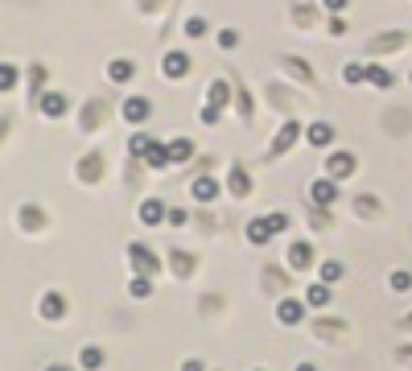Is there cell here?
<instances>
[{
	"label": "cell",
	"mask_w": 412,
	"mask_h": 371,
	"mask_svg": "<svg viewBox=\"0 0 412 371\" xmlns=\"http://www.w3.org/2000/svg\"><path fill=\"white\" fill-rule=\"evenodd\" d=\"M310 227H330V215L321 206H310Z\"/></svg>",
	"instance_id": "40"
},
{
	"label": "cell",
	"mask_w": 412,
	"mask_h": 371,
	"mask_svg": "<svg viewBox=\"0 0 412 371\" xmlns=\"http://www.w3.org/2000/svg\"><path fill=\"white\" fill-rule=\"evenodd\" d=\"M165 215H169V206H165L161 198H144V202H140V223L157 227V223H165Z\"/></svg>",
	"instance_id": "16"
},
{
	"label": "cell",
	"mask_w": 412,
	"mask_h": 371,
	"mask_svg": "<svg viewBox=\"0 0 412 371\" xmlns=\"http://www.w3.org/2000/svg\"><path fill=\"white\" fill-rule=\"evenodd\" d=\"M132 75H137V66H132L128 58H116V62H107V79H112V83H132Z\"/></svg>",
	"instance_id": "24"
},
{
	"label": "cell",
	"mask_w": 412,
	"mask_h": 371,
	"mask_svg": "<svg viewBox=\"0 0 412 371\" xmlns=\"http://www.w3.org/2000/svg\"><path fill=\"white\" fill-rule=\"evenodd\" d=\"M231 99H235V87H231L227 79H211V83H206V107H219V112H223Z\"/></svg>",
	"instance_id": "11"
},
{
	"label": "cell",
	"mask_w": 412,
	"mask_h": 371,
	"mask_svg": "<svg viewBox=\"0 0 412 371\" xmlns=\"http://www.w3.org/2000/svg\"><path fill=\"white\" fill-rule=\"evenodd\" d=\"M190 66H194V58H190L185 50H169L165 62H161V75H165V79H185Z\"/></svg>",
	"instance_id": "9"
},
{
	"label": "cell",
	"mask_w": 412,
	"mask_h": 371,
	"mask_svg": "<svg viewBox=\"0 0 412 371\" xmlns=\"http://www.w3.org/2000/svg\"><path fill=\"white\" fill-rule=\"evenodd\" d=\"M330 297H334V293H330V285H310V289H305V305H310V310H321V305H330Z\"/></svg>",
	"instance_id": "27"
},
{
	"label": "cell",
	"mask_w": 412,
	"mask_h": 371,
	"mask_svg": "<svg viewBox=\"0 0 412 371\" xmlns=\"http://www.w3.org/2000/svg\"><path fill=\"white\" fill-rule=\"evenodd\" d=\"M66 107H70V103H66V95H62V91H42V99H38V112L49 116V120H62V116H66Z\"/></svg>",
	"instance_id": "13"
},
{
	"label": "cell",
	"mask_w": 412,
	"mask_h": 371,
	"mask_svg": "<svg viewBox=\"0 0 412 371\" xmlns=\"http://www.w3.org/2000/svg\"><path fill=\"white\" fill-rule=\"evenodd\" d=\"M400 359H404V363H412V347H400Z\"/></svg>",
	"instance_id": "47"
},
{
	"label": "cell",
	"mask_w": 412,
	"mask_h": 371,
	"mask_svg": "<svg viewBox=\"0 0 412 371\" xmlns=\"http://www.w3.org/2000/svg\"><path fill=\"white\" fill-rule=\"evenodd\" d=\"M190 194H194V202L211 206V202L223 194V186H219V178H211V174H198V178H194V186H190Z\"/></svg>",
	"instance_id": "7"
},
{
	"label": "cell",
	"mask_w": 412,
	"mask_h": 371,
	"mask_svg": "<svg viewBox=\"0 0 412 371\" xmlns=\"http://www.w3.org/2000/svg\"><path fill=\"white\" fill-rule=\"evenodd\" d=\"M165 223H169V227H185V223H190V211H182V206H169Z\"/></svg>",
	"instance_id": "39"
},
{
	"label": "cell",
	"mask_w": 412,
	"mask_h": 371,
	"mask_svg": "<svg viewBox=\"0 0 412 371\" xmlns=\"http://www.w3.org/2000/svg\"><path fill=\"white\" fill-rule=\"evenodd\" d=\"M297 137H301V124H297V120H284L280 132L273 137V144H268V161H276L280 153H289V149L297 144Z\"/></svg>",
	"instance_id": "3"
},
{
	"label": "cell",
	"mask_w": 412,
	"mask_h": 371,
	"mask_svg": "<svg viewBox=\"0 0 412 371\" xmlns=\"http://www.w3.org/2000/svg\"><path fill=\"white\" fill-rule=\"evenodd\" d=\"M227 190L235 198H252V174L243 169V161H231V174H227Z\"/></svg>",
	"instance_id": "10"
},
{
	"label": "cell",
	"mask_w": 412,
	"mask_h": 371,
	"mask_svg": "<svg viewBox=\"0 0 412 371\" xmlns=\"http://www.w3.org/2000/svg\"><path fill=\"white\" fill-rule=\"evenodd\" d=\"M314 260H318V256H314V243H310V239H297V243L289 248V264H293L297 273L314 268Z\"/></svg>",
	"instance_id": "14"
},
{
	"label": "cell",
	"mask_w": 412,
	"mask_h": 371,
	"mask_svg": "<svg viewBox=\"0 0 412 371\" xmlns=\"http://www.w3.org/2000/svg\"><path fill=\"white\" fill-rule=\"evenodd\" d=\"M38 310H42L46 322H62V318H66V301H62V293H46Z\"/></svg>",
	"instance_id": "19"
},
{
	"label": "cell",
	"mask_w": 412,
	"mask_h": 371,
	"mask_svg": "<svg viewBox=\"0 0 412 371\" xmlns=\"http://www.w3.org/2000/svg\"><path fill=\"white\" fill-rule=\"evenodd\" d=\"M247 239H252L256 248H264V243L273 239V227H268V219H252V223H247Z\"/></svg>",
	"instance_id": "28"
},
{
	"label": "cell",
	"mask_w": 412,
	"mask_h": 371,
	"mask_svg": "<svg viewBox=\"0 0 412 371\" xmlns=\"http://www.w3.org/2000/svg\"><path fill=\"white\" fill-rule=\"evenodd\" d=\"M412 46V29H396V33H379V38H371L367 42V54H392V50H404Z\"/></svg>",
	"instance_id": "2"
},
{
	"label": "cell",
	"mask_w": 412,
	"mask_h": 371,
	"mask_svg": "<svg viewBox=\"0 0 412 371\" xmlns=\"http://www.w3.org/2000/svg\"><path fill=\"white\" fill-rule=\"evenodd\" d=\"M342 83H351V87L367 83V62H346L342 66Z\"/></svg>",
	"instance_id": "29"
},
{
	"label": "cell",
	"mask_w": 412,
	"mask_h": 371,
	"mask_svg": "<svg viewBox=\"0 0 412 371\" xmlns=\"http://www.w3.org/2000/svg\"><path fill=\"white\" fill-rule=\"evenodd\" d=\"M4 128H8V116H0V137H4Z\"/></svg>",
	"instance_id": "49"
},
{
	"label": "cell",
	"mask_w": 412,
	"mask_h": 371,
	"mask_svg": "<svg viewBox=\"0 0 412 371\" xmlns=\"http://www.w3.org/2000/svg\"><path fill=\"white\" fill-rule=\"evenodd\" d=\"M338 277H346V264H338V260H326V264H321V285H334Z\"/></svg>",
	"instance_id": "35"
},
{
	"label": "cell",
	"mask_w": 412,
	"mask_h": 371,
	"mask_svg": "<svg viewBox=\"0 0 412 371\" xmlns=\"http://www.w3.org/2000/svg\"><path fill=\"white\" fill-rule=\"evenodd\" d=\"M334 202H338V182H334V178H318V182L310 186V206H321V211H326V206H334Z\"/></svg>",
	"instance_id": "8"
},
{
	"label": "cell",
	"mask_w": 412,
	"mask_h": 371,
	"mask_svg": "<svg viewBox=\"0 0 412 371\" xmlns=\"http://www.w3.org/2000/svg\"><path fill=\"white\" fill-rule=\"evenodd\" d=\"M280 70H289V75L301 79L305 87H318V70H314L305 58H297V54H284V58H280Z\"/></svg>",
	"instance_id": "4"
},
{
	"label": "cell",
	"mask_w": 412,
	"mask_h": 371,
	"mask_svg": "<svg viewBox=\"0 0 412 371\" xmlns=\"http://www.w3.org/2000/svg\"><path fill=\"white\" fill-rule=\"evenodd\" d=\"M79 363L87 371H99L103 368V347H83V351H79Z\"/></svg>",
	"instance_id": "32"
},
{
	"label": "cell",
	"mask_w": 412,
	"mask_h": 371,
	"mask_svg": "<svg viewBox=\"0 0 412 371\" xmlns=\"http://www.w3.org/2000/svg\"><path fill=\"white\" fill-rule=\"evenodd\" d=\"M128 260H132L137 277H153V273H161V260H157V252H153L148 243H140V239H132V243H128Z\"/></svg>",
	"instance_id": "1"
},
{
	"label": "cell",
	"mask_w": 412,
	"mask_h": 371,
	"mask_svg": "<svg viewBox=\"0 0 412 371\" xmlns=\"http://www.w3.org/2000/svg\"><path fill=\"white\" fill-rule=\"evenodd\" d=\"M346 29H351V25H346V17H330V33H334V38H342Z\"/></svg>",
	"instance_id": "44"
},
{
	"label": "cell",
	"mask_w": 412,
	"mask_h": 371,
	"mask_svg": "<svg viewBox=\"0 0 412 371\" xmlns=\"http://www.w3.org/2000/svg\"><path fill=\"white\" fill-rule=\"evenodd\" d=\"M79 178H83V182H99V178H103V157H99V153H87V157L79 161Z\"/></svg>",
	"instance_id": "22"
},
{
	"label": "cell",
	"mask_w": 412,
	"mask_h": 371,
	"mask_svg": "<svg viewBox=\"0 0 412 371\" xmlns=\"http://www.w3.org/2000/svg\"><path fill=\"white\" fill-rule=\"evenodd\" d=\"M409 83H412V70H409Z\"/></svg>",
	"instance_id": "52"
},
{
	"label": "cell",
	"mask_w": 412,
	"mask_h": 371,
	"mask_svg": "<svg viewBox=\"0 0 412 371\" xmlns=\"http://www.w3.org/2000/svg\"><path fill=\"white\" fill-rule=\"evenodd\" d=\"M148 144H153V137H148V132H132V140H128V153H132V157H144V153H148Z\"/></svg>",
	"instance_id": "36"
},
{
	"label": "cell",
	"mask_w": 412,
	"mask_h": 371,
	"mask_svg": "<svg viewBox=\"0 0 412 371\" xmlns=\"http://www.w3.org/2000/svg\"><path fill=\"white\" fill-rule=\"evenodd\" d=\"M46 371H70V368H62V363H49V368Z\"/></svg>",
	"instance_id": "50"
},
{
	"label": "cell",
	"mask_w": 412,
	"mask_h": 371,
	"mask_svg": "<svg viewBox=\"0 0 412 371\" xmlns=\"http://www.w3.org/2000/svg\"><path fill=\"white\" fill-rule=\"evenodd\" d=\"M120 116H124L128 124H144V120L153 116V99H148V95H128L124 107H120Z\"/></svg>",
	"instance_id": "6"
},
{
	"label": "cell",
	"mask_w": 412,
	"mask_h": 371,
	"mask_svg": "<svg viewBox=\"0 0 412 371\" xmlns=\"http://www.w3.org/2000/svg\"><path fill=\"white\" fill-rule=\"evenodd\" d=\"M404 330H412V314H409V318H404Z\"/></svg>",
	"instance_id": "51"
},
{
	"label": "cell",
	"mask_w": 412,
	"mask_h": 371,
	"mask_svg": "<svg viewBox=\"0 0 412 371\" xmlns=\"http://www.w3.org/2000/svg\"><path fill=\"white\" fill-rule=\"evenodd\" d=\"M206 29H211V25H206V17H185V21H182V33H185V38H194V42H198V38H206Z\"/></svg>",
	"instance_id": "33"
},
{
	"label": "cell",
	"mask_w": 412,
	"mask_h": 371,
	"mask_svg": "<svg viewBox=\"0 0 412 371\" xmlns=\"http://www.w3.org/2000/svg\"><path fill=\"white\" fill-rule=\"evenodd\" d=\"M140 165H148V169H169V144L153 140V144H148V153L140 157Z\"/></svg>",
	"instance_id": "18"
},
{
	"label": "cell",
	"mask_w": 412,
	"mask_h": 371,
	"mask_svg": "<svg viewBox=\"0 0 412 371\" xmlns=\"http://www.w3.org/2000/svg\"><path fill=\"white\" fill-rule=\"evenodd\" d=\"M264 219H268V227H273V235L289 232V223H293V219H289V215H284V211H273V215H264Z\"/></svg>",
	"instance_id": "37"
},
{
	"label": "cell",
	"mask_w": 412,
	"mask_h": 371,
	"mask_svg": "<svg viewBox=\"0 0 412 371\" xmlns=\"http://www.w3.org/2000/svg\"><path fill=\"white\" fill-rule=\"evenodd\" d=\"M326 8H330V17H342L346 8H351V0H321Z\"/></svg>",
	"instance_id": "43"
},
{
	"label": "cell",
	"mask_w": 412,
	"mask_h": 371,
	"mask_svg": "<svg viewBox=\"0 0 412 371\" xmlns=\"http://www.w3.org/2000/svg\"><path fill=\"white\" fill-rule=\"evenodd\" d=\"M219 46L235 50V46H239V33H235V29H219Z\"/></svg>",
	"instance_id": "42"
},
{
	"label": "cell",
	"mask_w": 412,
	"mask_h": 371,
	"mask_svg": "<svg viewBox=\"0 0 412 371\" xmlns=\"http://www.w3.org/2000/svg\"><path fill=\"white\" fill-rule=\"evenodd\" d=\"M276 318L284 326H297L305 318V301H297V297H280V305H276Z\"/></svg>",
	"instance_id": "15"
},
{
	"label": "cell",
	"mask_w": 412,
	"mask_h": 371,
	"mask_svg": "<svg viewBox=\"0 0 412 371\" xmlns=\"http://www.w3.org/2000/svg\"><path fill=\"white\" fill-rule=\"evenodd\" d=\"M351 174H355V153L338 149V153H330V157H326V178L342 182V178H351Z\"/></svg>",
	"instance_id": "5"
},
{
	"label": "cell",
	"mask_w": 412,
	"mask_h": 371,
	"mask_svg": "<svg viewBox=\"0 0 412 371\" xmlns=\"http://www.w3.org/2000/svg\"><path fill=\"white\" fill-rule=\"evenodd\" d=\"M190 157H194V140H185V137L169 140V165H185Z\"/></svg>",
	"instance_id": "25"
},
{
	"label": "cell",
	"mask_w": 412,
	"mask_h": 371,
	"mask_svg": "<svg viewBox=\"0 0 412 371\" xmlns=\"http://www.w3.org/2000/svg\"><path fill=\"white\" fill-rule=\"evenodd\" d=\"M169 260H174V277H190V273H194V256L182 252V248H178V252H169Z\"/></svg>",
	"instance_id": "30"
},
{
	"label": "cell",
	"mask_w": 412,
	"mask_h": 371,
	"mask_svg": "<svg viewBox=\"0 0 412 371\" xmlns=\"http://www.w3.org/2000/svg\"><path fill=\"white\" fill-rule=\"evenodd\" d=\"M305 140H310L314 149H330V144H334V124H326V120H314V124L305 128Z\"/></svg>",
	"instance_id": "17"
},
{
	"label": "cell",
	"mask_w": 412,
	"mask_h": 371,
	"mask_svg": "<svg viewBox=\"0 0 412 371\" xmlns=\"http://www.w3.org/2000/svg\"><path fill=\"white\" fill-rule=\"evenodd\" d=\"M198 120H202V124H219V120H223V112H219V107H206V103H202Z\"/></svg>",
	"instance_id": "41"
},
{
	"label": "cell",
	"mask_w": 412,
	"mask_h": 371,
	"mask_svg": "<svg viewBox=\"0 0 412 371\" xmlns=\"http://www.w3.org/2000/svg\"><path fill=\"white\" fill-rule=\"evenodd\" d=\"M293 21H297V29H314V21H318V4L297 0V4H293Z\"/></svg>",
	"instance_id": "21"
},
{
	"label": "cell",
	"mask_w": 412,
	"mask_h": 371,
	"mask_svg": "<svg viewBox=\"0 0 412 371\" xmlns=\"http://www.w3.org/2000/svg\"><path fill=\"white\" fill-rule=\"evenodd\" d=\"M103 120H107V103H103V99H91V103L83 107V116H79L83 132H99V128H103Z\"/></svg>",
	"instance_id": "12"
},
{
	"label": "cell",
	"mask_w": 412,
	"mask_h": 371,
	"mask_svg": "<svg viewBox=\"0 0 412 371\" xmlns=\"http://www.w3.org/2000/svg\"><path fill=\"white\" fill-rule=\"evenodd\" d=\"M392 289H396V293H409L412 289V273L409 268H396V273H392Z\"/></svg>",
	"instance_id": "38"
},
{
	"label": "cell",
	"mask_w": 412,
	"mask_h": 371,
	"mask_svg": "<svg viewBox=\"0 0 412 371\" xmlns=\"http://www.w3.org/2000/svg\"><path fill=\"white\" fill-rule=\"evenodd\" d=\"M137 8H140V13H161V8H165V0H137Z\"/></svg>",
	"instance_id": "45"
},
{
	"label": "cell",
	"mask_w": 412,
	"mask_h": 371,
	"mask_svg": "<svg viewBox=\"0 0 412 371\" xmlns=\"http://www.w3.org/2000/svg\"><path fill=\"white\" fill-rule=\"evenodd\" d=\"M21 83V70H17V62H0V91H13Z\"/></svg>",
	"instance_id": "31"
},
{
	"label": "cell",
	"mask_w": 412,
	"mask_h": 371,
	"mask_svg": "<svg viewBox=\"0 0 412 371\" xmlns=\"http://www.w3.org/2000/svg\"><path fill=\"white\" fill-rule=\"evenodd\" d=\"M128 293H132L137 301L153 297V277H132V280H128Z\"/></svg>",
	"instance_id": "34"
},
{
	"label": "cell",
	"mask_w": 412,
	"mask_h": 371,
	"mask_svg": "<svg viewBox=\"0 0 412 371\" xmlns=\"http://www.w3.org/2000/svg\"><path fill=\"white\" fill-rule=\"evenodd\" d=\"M17 219H21L25 232H42V227H46V211H38V206H21Z\"/></svg>",
	"instance_id": "26"
},
{
	"label": "cell",
	"mask_w": 412,
	"mask_h": 371,
	"mask_svg": "<svg viewBox=\"0 0 412 371\" xmlns=\"http://www.w3.org/2000/svg\"><path fill=\"white\" fill-rule=\"evenodd\" d=\"M182 371H206V368H202V359H185Z\"/></svg>",
	"instance_id": "46"
},
{
	"label": "cell",
	"mask_w": 412,
	"mask_h": 371,
	"mask_svg": "<svg viewBox=\"0 0 412 371\" xmlns=\"http://www.w3.org/2000/svg\"><path fill=\"white\" fill-rule=\"evenodd\" d=\"M367 83H371V87H379V91H388V87L396 83V75H392L383 62H367Z\"/></svg>",
	"instance_id": "20"
},
{
	"label": "cell",
	"mask_w": 412,
	"mask_h": 371,
	"mask_svg": "<svg viewBox=\"0 0 412 371\" xmlns=\"http://www.w3.org/2000/svg\"><path fill=\"white\" fill-rule=\"evenodd\" d=\"M235 107H239V120H243V124H252V116H256V103H252V91H247L243 83H235Z\"/></svg>",
	"instance_id": "23"
},
{
	"label": "cell",
	"mask_w": 412,
	"mask_h": 371,
	"mask_svg": "<svg viewBox=\"0 0 412 371\" xmlns=\"http://www.w3.org/2000/svg\"><path fill=\"white\" fill-rule=\"evenodd\" d=\"M297 371H318L314 363H297Z\"/></svg>",
	"instance_id": "48"
}]
</instances>
